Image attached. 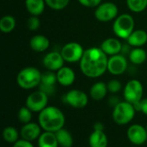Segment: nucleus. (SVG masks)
Segmentation results:
<instances>
[{"label":"nucleus","instance_id":"1","mask_svg":"<svg viewBox=\"0 0 147 147\" xmlns=\"http://www.w3.org/2000/svg\"><path fill=\"white\" fill-rule=\"evenodd\" d=\"M108 55L101 47H90L84 50V55L79 61V66L84 76L96 78L108 71Z\"/></svg>","mask_w":147,"mask_h":147},{"label":"nucleus","instance_id":"2","mask_svg":"<svg viewBox=\"0 0 147 147\" xmlns=\"http://www.w3.org/2000/svg\"><path fill=\"white\" fill-rule=\"evenodd\" d=\"M38 123L42 130L56 133L64 128L65 117L62 110L54 106H47L39 113Z\"/></svg>","mask_w":147,"mask_h":147},{"label":"nucleus","instance_id":"3","mask_svg":"<svg viewBox=\"0 0 147 147\" xmlns=\"http://www.w3.org/2000/svg\"><path fill=\"white\" fill-rule=\"evenodd\" d=\"M42 73L39 69L28 66L21 70L16 77V83L19 87L24 90H32L38 87L41 82Z\"/></svg>","mask_w":147,"mask_h":147},{"label":"nucleus","instance_id":"4","mask_svg":"<svg viewBox=\"0 0 147 147\" xmlns=\"http://www.w3.org/2000/svg\"><path fill=\"white\" fill-rule=\"evenodd\" d=\"M136 109L134 104L123 101L118 103L113 109L112 118L113 121L121 126L130 123L135 116Z\"/></svg>","mask_w":147,"mask_h":147},{"label":"nucleus","instance_id":"5","mask_svg":"<svg viewBox=\"0 0 147 147\" xmlns=\"http://www.w3.org/2000/svg\"><path fill=\"white\" fill-rule=\"evenodd\" d=\"M113 31L120 39L127 40L134 31V19L129 14L118 16L113 24Z\"/></svg>","mask_w":147,"mask_h":147},{"label":"nucleus","instance_id":"6","mask_svg":"<svg viewBox=\"0 0 147 147\" xmlns=\"http://www.w3.org/2000/svg\"><path fill=\"white\" fill-rule=\"evenodd\" d=\"M144 88L140 81L137 79H131L124 87V99L125 101L135 104L143 99Z\"/></svg>","mask_w":147,"mask_h":147},{"label":"nucleus","instance_id":"7","mask_svg":"<svg viewBox=\"0 0 147 147\" xmlns=\"http://www.w3.org/2000/svg\"><path fill=\"white\" fill-rule=\"evenodd\" d=\"M48 96L41 90H35L30 93L25 102L27 106L32 112L40 113L48 105Z\"/></svg>","mask_w":147,"mask_h":147},{"label":"nucleus","instance_id":"8","mask_svg":"<svg viewBox=\"0 0 147 147\" xmlns=\"http://www.w3.org/2000/svg\"><path fill=\"white\" fill-rule=\"evenodd\" d=\"M118 11V7L115 3L105 2L96 7L95 10V16L99 22H108L117 17Z\"/></svg>","mask_w":147,"mask_h":147},{"label":"nucleus","instance_id":"9","mask_svg":"<svg viewBox=\"0 0 147 147\" xmlns=\"http://www.w3.org/2000/svg\"><path fill=\"white\" fill-rule=\"evenodd\" d=\"M84 50L78 42H69L61 49V55L65 61L68 63H75L81 60Z\"/></svg>","mask_w":147,"mask_h":147},{"label":"nucleus","instance_id":"10","mask_svg":"<svg viewBox=\"0 0 147 147\" xmlns=\"http://www.w3.org/2000/svg\"><path fill=\"white\" fill-rule=\"evenodd\" d=\"M64 102L73 109H80L87 106L89 96L80 90H71L64 96Z\"/></svg>","mask_w":147,"mask_h":147},{"label":"nucleus","instance_id":"11","mask_svg":"<svg viewBox=\"0 0 147 147\" xmlns=\"http://www.w3.org/2000/svg\"><path fill=\"white\" fill-rule=\"evenodd\" d=\"M128 140L135 146H142L147 142V131L146 127L140 124L131 125L127 131Z\"/></svg>","mask_w":147,"mask_h":147},{"label":"nucleus","instance_id":"12","mask_svg":"<svg viewBox=\"0 0 147 147\" xmlns=\"http://www.w3.org/2000/svg\"><path fill=\"white\" fill-rule=\"evenodd\" d=\"M127 60L121 53L110 56L108 61V71L115 76L123 74L127 69Z\"/></svg>","mask_w":147,"mask_h":147},{"label":"nucleus","instance_id":"13","mask_svg":"<svg viewBox=\"0 0 147 147\" xmlns=\"http://www.w3.org/2000/svg\"><path fill=\"white\" fill-rule=\"evenodd\" d=\"M41 129L42 128L39 123L37 124V123L31 121L29 123L24 124L22 126V127L21 128V131H20L21 139L33 142V141L39 139V137L42 134Z\"/></svg>","mask_w":147,"mask_h":147},{"label":"nucleus","instance_id":"14","mask_svg":"<svg viewBox=\"0 0 147 147\" xmlns=\"http://www.w3.org/2000/svg\"><path fill=\"white\" fill-rule=\"evenodd\" d=\"M64 59L60 53L50 52L47 53L43 59V65L48 70L52 71H58L64 66Z\"/></svg>","mask_w":147,"mask_h":147},{"label":"nucleus","instance_id":"15","mask_svg":"<svg viewBox=\"0 0 147 147\" xmlns=\"http://www.w3.org/2000/svg\"><path fill=\"white\" fill-rule=\"evenodd\" d=\"M56 75L58 83L65 87L73 84L76 79L74 71L68 66H63L62 68H60L58 71H56Z\"/></svg>","mask_w":147,"mask_h":147},{"label":"nucleus","instance_id":"16","mask_svg":"<svg viewBox=\"0 0 147 147\" xmlns=\"http://www.w3.org/2000/svg\"><path fill=\"white\" fill-rule=\"evenodd\" d=\"M122 44L116 38H109L102 41L101 44V49L109 56L116 55L121 53L122 49Z\"/></svg>","mask_w":147,"mask_h":147},{"label":"nucleus","instance_id":"17","mask_svg":"<svg viewBox=\"0 0 147 147\" xmlns=\"http://www.w3.org/2000/svg\"><path fill=\"white\" fill-rule=\"evenodd\" d=\"M30 47L33 51L37 53H41L48 49L50 46V41L47 37L42 34H37L31 38Z\"/></svg>","mask_w":147,"mask_h":147},{"label":"nucleus","instance_id":"18","mask_svg":"<svg viewBox=\"0 0 147 147\" xmlns=\"http://www.w3.org/2000/svg\"><path fill=\"white\" fill-rule=\"evenodd\" d=\"M127 44L134 47H140L147 43V33L143 29L134 30L127 39Z\"/></svg>","mask_w":147,"mask_h":147},{"label":"nucleus","instance_id":"19","mask_svg":"<svg viewBox=\"0 0 147 147\" xmlns=\"http://www.w3.org/2000/svg\"><path fill=\"white\" fill-rule=\"evenodd\" d=\"M109 90L107 84L103 82H96L91 86L90 90V96L95 101H101L105 98Z\"/></svg>","mask_w":147,"mask_h":147},{"label":"nucleus","instance_id":"20","mask_svg":"<svg viewBox=\"0 0 147 147\" xmlns=\"http://www.w3.org/2000/svg\"><path fill=\"white\" fill-rule=\"evenodd\" d=\"M108 143V137L104 131L93 130L89 137V145L90 147H107Z\"/></svg>","mask_w":147,"mask_h":147},{"label":"nucleus","instance_id":"21","mask_svg":"<svg viewBox=\"0 0 147 147\" xmlns=\"http://www.w3.org/2000/svg\"><path fill=\"white\" fill-rule=\"evenodd\" d=\"M38 147H59L55 133L44 131L37 140Z\"/></svg>","mask_w":147,"mask_h":147},{"label":"nucleus","instance_id":"22","mask_svg":"<svg viewBox=\"0 0 147 147\" xmlns=\"http://www.w3.org/2000/svg\"><path fill=\"white\" fill-rule=\"evenodd\" d=\"M45 0H25V6L31 16H40L45 9Z\"/></svg>","mask_w":147,"mask_h":147},{"label":"nucleus","instance_id":"23","mask_svg":"<svg viewBox=\"0 0 147 147\" xmlns=\"http://www.w3.org/2000/svg\"><path fill=\"white\" fill-rule=\"evenodd\" d=\"M59 146L60 147H72L73 138L69 131L62 128L55 133Z\"/></svg>","mask_w":147,"mask_h":147},{"label":"nucleus","instance_id":"24","mask_svg":"<svg viewBox=\"0 0 147 147\" xmlns=\"http://www.w3.org/2000/svg\"><path fill=\"white\" fill-rule=\"evenodd\" d=\"M129 59L134 65H141L143 64L147 58L146 52L140 47H135L132 49L129 53Z\"/></svg>","mask_w":147,"mask_h":147},{"label":"nucleus","instance_id":"25","mask_svg":"<svg viewBox=\"0 0 147 147\" xmlns=\"http://www.w3.org/2000/svg\"><path fill=\"white\" fill-rule=\"evenodd\" d=\"M16 28V19L10 15L4 16L0 20V30L3 33H10Z\"/></svg>","mask_w":147,"mask_h":147},{"label":"nucleus","instance_id":"26","mask_svg":"<svg viewBox=\"0 0 147 147\" xmlns=\"http://www.w3.org/2000/svg\"><path fill=\"white\" fill-rule=\"evenodd\" d=\"M20 133L17 132V130L11 126L6 127L3 131V138L4 141L9 144H15L16 141L19 140Z\"/></svg>","mask_w":147,"mask_h":147},{"label":"nucleus","instance_id":"27","mask_svg":"<svg viewBox=\"0 0 147 147\" xmlns=\"http://www.w3.org/2000/svg\"><path fill=\"white\" fill-rule=\"evenodd\" d=\"M56 83H58L57 80V75L54 71H47L42 73L41 75V82L40 85L44 86H55Z\"/></svg>","mask_w":147,"mask_h":147},{"label":"nucleus","instance_id":"28","mask_svg":"<svg viewBox=\"0 0 147 147\" xmlns=\"http://www.w3.org/2000/svg\"><path fill=\"white\" fill-rule=\"evenodd\" d=\"M127 5L133 12H142L147 8V0H127Z\"/></svg>","mask_w":147,"mask_h":147},{"label":"nucleus","instance_id":"29","mask_svg":"<svg viewBox=\"0 0 147 147\" xmlns=\"http://www.w3.org/2000/svg\"><path fill=\"white\" fill-rule=\"evenodd\" d=\"M32 113H33V112H32L27 106H24V107L20 108L19 110H18V113H17L18 121H19L21 123H22L23 125L31 122L32 117H33Z\"/></svg>","mask_w":147,"mask_h":147},{"label":"nucleus","instance_id":"30","mask_svg":"<svg viewBox=\"0 0 147 147\" xmlns=\"http://www.w3.org/2000/svg\"><path fill=\"white\" fill-rule=\"evenodd\" d=\"M45 2L52 9L61 10L68 5L70 0H45Z\"/></svg>","mask_w":147,"mask_h":147},{"label":"nucleus","instance_id":"31","mask_svg":"<svg viewBox=\"0 0 147 147\" xmlns=\"http://www.w3.org/2000/svg\"><path fill=\"white\" fill-rule=\"evenodd\" d=\"M107 86H108L109 92H110L112 94L118 93L121 90V88H122L121 83L119 80H117V79H112V80H110L107 84Z\"/></svg>","mask_w":147,"mask_h":147},{"label":"nucleus","instance_id":"32","mask_svg":"<svg viewBox=\"0 0 147 147\" xmlns=\"http://www.w3.org/2000/svg\"><path fill=\"white\" fill-rule=\"evenodd\" d=\"M27 26L29 30L31 31H35L37 30L40 26V22L38 16H31L27 22Z\"/></svg>","mask_w":147,"mask_h":147},{"label":"nucleus","instance_id":"33","mask_svg":"<svg viewBox=\"0 0 147 147\" xmlns=\"http://www.w3.org/2000/svg\"><path fill=\"white\" fill-rule=\"evenodd\" d=\"M136 111H140L141 113H143L144 115H147V98H143L140 102L134 104Z\"/></svg>","mask_w":147,"mask_h":147},{"label":"nucleus","instance_id":"34","mask_svg":"<svg viewBox=\"0 0 147 147\" xmlns=\"http://www.w3.org/2000/svg\"><path fill=\"white\" fill-rule=\"evenodd\" d=\"M78 2L87 8H96L102 3V0H78Z\"/></svg>","mask_w":147,"mask_h":147},{"label":"nucleus","instance_id":"35","mask_svg":"<svg viewBox=\"0 0 147 147\" xmlns=\"http://www.w3.org/2000/svg\"><path fill=\"white\" fill-rule=\"evenodd\" d=\"M13 147H34L33 146L32 142L25 140H19L18 141H16L15 144H13Z\"/></svg>","mask_w":147,"mask_h":147},{"label":"nucleus","instance_id":"36","mask_svg":"<svg viewBox=\"0 0 147 147\" xmlns=\"http://www.w3.org/2000/svg\"><path fill=\"white\" fill-rule=\"evenodd\" d=\"M121 101H120V98L119 97H117V96H110L109 97V104L113 107V108H115L118 103H120Z\"/></svg>","mask_w":147,"mask_h":147},{"label":"nucleus","instance_id":"37","mask_svg":"<svg viewBox=\"0 0 147 147\" xmlns=\"http://www.w3.org/2000/svg\"><path fill=\"white\" fill-rule=\"evenodd\" d=\"M93 129L95 131H104V125L100 122V121H97L94 124V127H93Z\"/></svg>","mask_w":147,"mask_h":147},{"label":"nucleus","instance_id":"38","mask_svg":"<svg viewBox=\"0 0 147 147\" xmlns=\"http://www.w3.org/2000/svg\"><path fill=\"white\" fill-rule=\"evenodd\" d=\"M146 131H147V124H146Z\"/></svg>","mask_w":147,"mask_h":147},{"label":"nucleus","instance_id":"39","mask_svg":"<svg viewBox=\"0 0 147 147\" xmlns=\"http://www.w3.org/2000/svg\"><path fill=\"white\" fill-rule=\"evenodd\" d=\"M146 143H147V142H146Z\"/></svg>","mask_w":147,"mask_h":147}]
</instances>
